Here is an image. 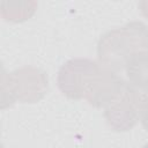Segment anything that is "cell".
<instances>
[{
  "instance_id": "1",
  "label": "cell",
  "mask_w": 148,
  "mask_h": 148,
  "mask_svg": "<svg viewBox=\"0 0 148 148\" xmlns=\"http://www.w3.org/2000/svg\"><path fill=\"white\" fill-rule=\"evenodd\" d=\"M143 51H148V28L140 21L106 31L97 43L98 62L113 72L125 69L128 59Z\"/></svg>"
},
{
  "instance_id": "2",
  "label": "cell",
  "mask_w": 148,
  "mask_h": 148,
  "mask_svg": "<svg viewBox=\"0 0 148 148\" xmlns=\"http://www.w3.org/2000/svg\"><path fill=\"white\" fill-rule=\"evenodd\" d=\"M49 79L44 71L24 66L1 76V108L20 103L39 102L46 94Z\"/></svg>"
},
{
  "instance_id": "3",
  "label": "cell",
  "mask_w": 148,
  "mask_h": 148,
  "mask_svg": "<svg viewBox=\"0 0 148 148\" xmlns=\"http://www.w3.org/2000/svg\"><path fill=\"white\" fill-rule=\"evenodd\" d=\"M98 61L88 58H73L58 71L57 84L59 90L71 99L86 98L101 71Z\"/></svg>"
},
{
  "instance_id": "4",
  "label": "cell",
  "mask_w": 148,
  "mask_h": 148,
  "mask_svg": "<svg viewBox=\"0 0 148 148\" xmlns=\"http://www.w3.org/2000/svg\"><path fill=\"white\" fill-rule=\"evenodd\" d=\"M140 103L141 92L125 81L120 92L104 108L108 125L116 132L131 130L140 119Z\"/></svg>"
},
{
  "instance_id": "5",
  "label": "cell",
  "mask_w": 148,
  "mask_h": 148,
  "mask_svg": "<svg viewBox=\"0 0 148 148\" xmlns=\"http://www.w3.org/2000/svg\"><path fill=\"white\" fill-rule=\"evenodd\" d=\"M124 83L125 81L117 72L102 66L86 99L94 108H105L120 92Z\"/></svg>"
},
{
  "instance_id": "6",
  "label": "cell",
  "mask_w": 148,
  "mask_h": 148,
  "mask_svg": "<svg viewBox=\"0 0 148 148\" xmlns=\"http://www.w3.org/2000/svg\"><path fill=\"white\" fill-rule=\"evenodd\" d=\"M125 71L128 77V82L139 91L148 92V51L139 52L132 56Z\"/></svg>"
},
{
  "instance_id": "7",
  "label": "cell",
  "mask_w": 148,
  "mask_h": 148,
  "mask_svg": "<svg viewBox=\"0 0 148 148\" xmlns=\"http://www.w3.org/2000/svg\"><path fill=\"white\" fill-rule=\"evenodd\" d=\"M36 7L35 1H2L1 16L9 22H23L35 14Z\"/></svg>"
},
{
  "instance_id": "8",
  "label": "cell",
  "mask_w": 148,
  "mask_h": 148,
  "mask_svg": "<svg viewBox=\"0 0 148 148\" xmlns=\"http://www.w3.org/2000/svg\"><path fill=\"white\" fill-rule=\"evenodd\" d=\"M140 120H141L142 126L148 131V92H142L141 94Z\"/></svg>"
},
{
  "instance_id": "9",
  "label": "cell",
  "mask_w": 148,
  "mask_h": 148,
  "mask_svg": "<svg viewBox=\"0 0 148 148\" xmlns=\"http://www.w3.org/2000/svg\"><path fill=\"white\" fill-rule=\"evenodd\" d=\"M139 8H140L142 15L148 18V0L140 1V2H139Z\"/></svg>"
},
{
  "instance_id": "10",
  "label": "cell",
  "mask_w": 148,
  "mask_h": 148,
  "mask_svg": "<svg viewBox=\"0 0 148 148\" xmlns=\"http://www.w3.org/2000/svg\"><path fill=\"white\" fill-rule=\"evenodd\" d=\"M142 148H148V142H147V143H146V145H145Z\"/></svg>"
}]
</instances>
